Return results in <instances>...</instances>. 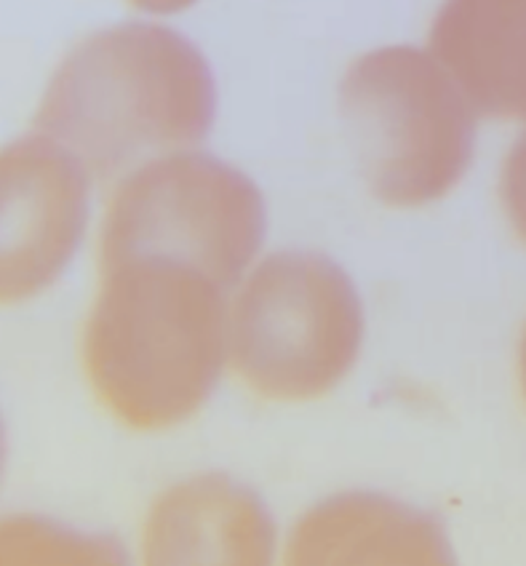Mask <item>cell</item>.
Segmentation results:
<instances>
[{"label":"cell","instance_id":"6da1fadb","mask_svg":"<svg viewBox=\"0 0 526 566\" xmlns=\"http://www.w3.org/2000/svg\"><path fill=\"white\" fill-rule=\"evenodd\" d=\"M214 111V75L201 51L177 30L128 22L64 56L35 126L105 182L156 153L203 142Z\"/></svg>","mask_w":526,"mask_h":566},{"label":"cell","instance_id":"7a4b0ae2","mask_svg":"<svg viewBox=\"0 0 526 566\" xmlns=\"http://www.w3.org/2000/svg\"><path fill=\"white\" fill-rule=\"evenodd\" d=\"M228 289L188 265L137 260L102 270L83 358L96 396L120 422H185L214 390L228 345Z\"/></svg>","mask_w":526,"mask_h":566},{"label":"cell","instance_id":"3957f363","mask_svg":"<svg viewBox=\"0 0 526 566\" xmlns=\"http://www.w3.org/2000/svg\"><path fill=\"white\" fill-rule=\"evenodd\" d=\"M339 107L371 192L390 206H425L465 177L476 111L428 51L385 46L350 64Z\"/></svg>","mask_w":526,"mask_h":566},{"label":"cell","instance_id":"277c9868","mask_svg":"<svg viewBox=\"0 0 526 566\" xmlns=\"http://www.w3.org/2000/svg\"><path fill=\"white\" fill-rule=\"evenodd\" d=\"M265 228V201L246 174L207 153H175L147 160L115 190L99 265L177 262L230 292L260 252Z\"/></svg>","mask_w":526,"mask_h":566},{"label":"cell","instance_id":"5b68a950","mask_svg":"<svg viewBox=\"0 0 526 566\" xmlns=\"http://www.w3.org/2000/svg\"><path fill=\"white\" fill-rule=\"evenodd\" d=\"M364 311L356 286L329 256L281 252L243 283L230 318L233 364L273 401L329 394L356 364Z\"/></svg>","mask_w":526,"mask_h":566},{"label":"cell","instance_id":"8992f818","mask_svg":"<svg viewBox=\"0 0 526 566\" xmlns=\"http://www.w3.org/2000/svg\"><path fill=\"white\" fill-rule=\"evenodd\" d=\"M0 297L30 300L62 273L88 217V171L46 134H30L0 160Z\"/></svg>","mask_w":526,"mask_h":566},{"label":"cell","instance_id":"52a82bcc","mask_svg":"<svg viewBox=\"0 0 526 566\" xmlns=\"http://www.w3.org/2000/svg\"><path fill=\"white\" fill-rule=\"evenodd\" d=\"M145 556L150 564H267L273 521L249 489L224 475H201L152 507Z\"/></svg>","mask_w":526,"mask_h":566},{"label":"cell","instance_id":"ba28073f","mask_svg":"<svg viewBox=\"0 0 526 566\" xmlns=\"http://www.w3.org/2000/svg\"><path fill=\"white\" fill-rule=\"evenodd\" d=\"M431 54L473 111L526 120V0H444Z\"/></svg>","mask_w":526,"mask_h":566},{"label":"cell","instance_id":"9c48e42d","mask_svg":"<svg viewBox=\"0 0 526 566\" xmlns=\"http://www.w3.org/2000/svg\"><path fill=\"white\" fill-rule=\"evenodd\" d=\"M292 564H449L446 530L431 513L375 492L313 507L288 539Z\"/></svg>","mask_w":526,"mask_h":566},{"label":"cell","instance_id":"30bf717a","mask_svg":"<svg viewBox=\"0 0 526 566\" xmlns=\"http://www.w3.org/2000/svg\"><path fill=\"white\" fill-rule=\"evenodd\" d=\"M499 192H503V203L513 228H516L518 235L526 241V134L508 153Z\"/></svg>","mask_w":526,"mask_h":566},{"label":"cell","instance_id":"8fae6325","mask_svg":"<svg viewBox=\"0 0 526 566\" xmlns=\"http://www.w3.org/2000/svg\"><path fill=\"white\" fill-rule=\"evenodd\" d=\"M132 3L137 6V9L147 11V14L166 17V14H177V11L190 9L196 0H132Z\"/></svg>","mask_w":526,"mask_h":566},{"label":"cell","instance_id":"7c38bea8","mask_svg":"<svg viewBox=\"0 0 526 566\" xmlns=\"http://www.w3.org/2000/svg\"><path fill=\"white\" fill-rule=\"evenodd\" d=\"M518 364H522V388H524V396H526V332H524V339H522V358H518Z\"/></svg>","mask_w":526,"mask_h":566}]
</instances>
